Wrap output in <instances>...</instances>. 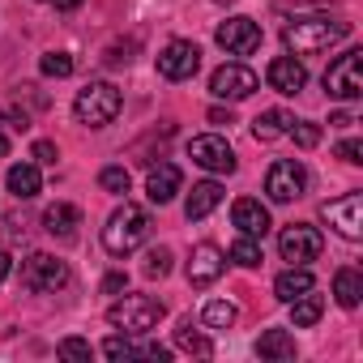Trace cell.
I'll list each match as a JSON object with an SVG mask.
<instances>
[{"label":"cell","mask_w":363,"mask_h":363,"mask_svg":"<svg viewBox=\"0 0 363 363\" xmlns=\"http://www.w3.org/2000/svg\"><path fill=\"white\" fill-rule=\"evenodd\" d=\"M77 227H82L77 206H52V210L43 214V231H48V235H56V240H73V235H77Z\"/></svg>","instance_id":"21"},{"label":"cell","mask_w":363,"mask_h":363,"mask_svg":"<svg viewBox=\"0 0 363 363\" xmlns=\"http://www.w3.org/2000/svg\"><path fill=\"white\" fill-rule=\"evenodd\" d=\"M5 154H9V137H5V133H0V158H5Z\"/></svg>","instance_id":"43"},{"label":"cell","mask_w":363,"mask_h":363,"mask_svg":"<svg viewBox=\"0 0 363 363\" xmlns=\"http://www.w3.org/2000/svg\"><path fill=\"white\" fill-rule=\"evenodd\" d=\"M179 184H184V175H179V167H175V162H158V167H150L145 193H150V201H154V206H167V201L179 193Z\"/></svg>","instance_id":"17"},{"label":"cell","mask_w":363,"mask_h":363,"mask_svg":"<svg viewBox=\"0 0 363 363\" xmlns=\"http://www.w3.org/2000/svg\"><path fill=\"white\" fill-rule=\"evenodd\" d=\"M128 184H133V179H128V171H124V167H103V171H99V189H103V193H111V197H124V193H128Z\"/></svg>","instance_id":"29"},{"label":"cell","mask_w":363,"mask_h":363,"mask_svg":"<svg viewBox=\"0 0 363 363\" xmlns=\"http://www.w3.org/2000/svg\"><path fill=\"white\" fill-rule=\"evenodd\" d=\"M303 189H308V171H303V162H295V158H278V162L269 167V175H265V193H269V201H278V206L303 197Z\"/></svg>","instance_id":"7"},{"label":"cell","mask_w":363,"mask_h":363,"mask_svg":"<svg viewBox=\"0 0 363 363\" xmlns=\"http://www.w3.org/2000/svg\"><path fill=\"white\" fill-rule=\"evenodd\" d=\"M201 69V48L197 43H184V39H175L158 52V73L167 82H189L193 73Z\"/></svg>","instance_id":"10"},{"label":"cell","mask_w":363,"mask_h":363,"mask_svg":"<svg viewBox=\"0 0 363 363\" xmlns=\"http://www.w3.org/2000/svg\"><path fill=\"white\" fill-rule=\"evenodd\" d=\"M235 316H240V308H235V303H227V299H210V303H206V312H201V320H206L210 329H231V325H235Z\"/></svg>","instance_id":"26"},{"label":"cell","mask_w":363,"mask_h":363,"mask_svg":"<svg viewBox=\"0 0 363 363\" xmlns=\"http://www.w3.org/2000/svg\"><path fill=\"white\" fill-rule=\"evenodd\" d=\"M145 235H150V218H145V210L133 206V201H124V206L107 218V227H103V248H107L111 257H128L133 248H141Z\"/></svg>","instance_id":"2"},{"label":"cell","mask_w":363,"mask_h":363,"mask_svg":"<svg viewBox=\"0 0 363 363\" xmlns=\"http://www.w3.org/2000/svg\"><path fill=\"white\" fill-rule=\"evenodd\" d=\"M162 303L158 299H150V295H124V299H116L111 308H107V320L116 325V329H124V333H150L158 320H162Z\"/></svg>","instance_id":"4"},{"label":"cell","mask_w":363,"mask_h":363,"mask_svg":"<svg viewBox=\"0 0 363 363\" xmlns=\"http://www.w3.org/2000/svg\"><path fill=\"white\" fill-rule=\"evenodd\" d=\"M167 274H171V252L167 248H154L145 257V278H167Z\"/></svg>","instance_id":"32"},{"label":"cell","mask_w":363,"mask_h":363,"mask_svg":"<svg viewBox=\"0 0 363 363\" xmlns=\"http://www.w3.org/2000/svg\"><path fill=\"white\" fill-rule=\"evenodd\" d=\"M56 350H60V359H90V342H82V337H65Z\"/></svg>","instance_id":"34"},{"label":"cell","mask_w":363,"mask_h":363,"mask_svg":"<svg viewBox=\"0 0 363 363\" xmlns=\"http://www.w3.org/2000/svg\"><path fill=\"white\" fill-rule=\"evenodd\" d=\"M13 274V261H9V252H0V282H5Z\"/></svg>","instance_id":"40"},{"label":"cell","mask_w":363,"mask_h":363,"mask_svg":"<svg viewBox=\"0 0 363 363\" xmlns=\"http://www.w3.org/2000/svg\"><path fill=\"white\" fill-rule=\"evenodd\" d=\"M231 261L244 265V269H257V265H261V244H257L252 235H240V240L231 244Z\"/></svg>","instance_id":"28"},{"label":"cell","mask_w":363,"mask_h":363,"mask_svg":"<svg viewBox=\"0 0 363 363\" xmlns=\"http://www.w3.org/2000/svg\"><path fill=\"white\" fill-rule=\"evenodd\" d=\"M227 269V257L218 244H197L193 248V261H189V282L193 286H214Z\"/></svg>","instance_id":"14"},{"label":"cell","mask_w":363,"mask_h":363,"mask_svg":"<svg viewBox=\"0 0 363 363\" xmlns=\"http://www.w3.org/2000/svg\"><path fill=\"white\" fill-rule=\"evenodd\" d=\"M337 158H342V162H350V167H359V162H363V141H354V137H350V141H342V145H337Z\"/></svg>","instance_id":"35"},{"label":"cell","mask_w":363,"mask_h":363,"mask_svg":"<svg viewBox=\"0 0 363 363\" xmlns=\"http://www.w3.org/2000/svg\"><path fill=\"white\" fill-rule=\"evenodd\" d=\"M231 218H235V227H240V235H252V240H261L274 223H269V210L261 206V201H252V197H240L235 206H231Z\"/></svg>","instance_id":"16"},{"label":"cell","mask_w":363,"mask_h":363,"mask_svg":"<svg viewBox=\"0 0 363 363\" xmlns=\"http://www.w3.org/2000/svg\"><path fill=\"white\" fill-rule=\"evenodd\" d=\"M77 5H82V0H56V9H60V13H73Z\"/></svg>","instance_id":"42"},{"label":"cell","mask_w":363,"mask_h":363,"mask_svg":"<svg viewBox=\"0 0 363 363\" xmlns=\"http://www.w3.org/2000/svg\"><path fill=\"white\" fill-rule=\"evenodd\" d=\"M73 116H77L82 124H90V128H107V124L120 116V90H116L111 82H90V86H82L77 99H73Z\"/></svg>","instance_id":"3"},{"label":"cell","mask_w":363,"mask_h":363,"mask_svg":"<svg viewBox=\"0 0 363 363\" xmlns=\"http://www.w3.org/2000/svg\"><path fill=\"white\" fill-rule=\"evenodd\" d=\"M35 162H43V167H56V158H60V150H56V141H35Z\"/></svg>","instance_id":"36"},{"label":"cell","mask_w":363,"mask_h":363,"mask_svg":"<svg viewBox=\"0 0 363 363\" xmlns=\"http://www.w3.org/2000/svg\"><path fill=\"white\" fill-rule=\"evenodd\" d=\"M329 124H333V128H350V124H354V120H350V116H346V111H337V116H333V120H329Z\"/></svg>","instance_id":"41"},{"label":"cell","mask_w":363,"mask_h":363,"mask_svg":"<svg viewBox=\"0 0 363 363\" xmlns=\"http://www.w3.org/2000/svg\"><path fill=\"white\" fill-rule=\"evenodd\" d=\"M333 295H337L342 308H359V295H363L359 269H337V274H333Z\"/></svg>","instance_id":"24"},{"label":"cell","mask_w":363,"mask_h":363,"mask_svg":"<svg viewBox=\"0 0 363 363\" xmlns=\"http://www.w3.org/2000/svg\"><path fill=\"white\" fill-rule=\"evenodd\" d=\"M5 124H9V128H13V133H26V128H30V120H26V116H9V120H5Z\"/></svg>","instance_id":"39"},{"label":"cell","mask_w":363,"mask_h":363,"mask_svg":"<svg viewBox=\"0 0 363 363\" xmlns=\"http://www.w3.org/2000/svg\"><path fill=\"white\" fill-rule=\"evenodd\" d=\"M320 218L329 227H337L342 240H363V193H346L337 201H325Z\"/></svg>","instance_id":"9"},{"label":"cell","mask_w":363,"mask_h":363,"mask_svg":"<svg viewBox=\"0 0 363 363\" xmlns=\"http://www.w3.org/2000/svg\"><path fill=\"white\" fill-rule=\"evenodd\" d=\"M320 312H325V299L320 295H299V299H291V325L295 329H308V325H316L320 320Z\"/></svg>","instance_id":"25"},{"label":"cell","mask_w":363,"mask_h":363,"mask_svg":"<svg viewBox=\"0 0 363 363\" xmlns=\"http://www.w3.org/2000/svg\"><path fill=\"white\" fill-rule=\"evenodd\" d=\"M210 124H235V116L223 111V107H214V111H210Z\"/></svg>","instance_id":"38"},{"label":"cell","mask_w":363,"mask_h":363,"mask_svg":"<svg viewBox=\"0 0 363 363\" xmlns=\"http://www.w3.org/2000/svg\"><path fill=\"white\" fill-rule=\"evenodd\" d=\"M286 128H291V116L286 111H261L257 120H252V137L257 141H278V137H286Z\"/></svg>","instance_id":"23"},{"label":"cell","mask_w":363,"mask_h":363,"mask_svg":"<svg viewBox=\"0 0 363 363\" xmlns=\"http://www.w3.org/2000/svg\"><path fill=\"white\" fill-rule=\"evenodd\" d=\"M252 90H261V77H257L252 69H244V65H223V69H214V77H210V94H214V99L240 103V99H248Z\"/></svg>","instance_id":"11"},{"label":"cell","mask_w":363,"mask_h":363,"mask_svg":"<svg viewBox=\"0 0 363 363\" xmlns=\"http://www.w3.org/2000/svg\"><path fill=\"white\" fill-rule=\"evenodd\" d=\"M346 35H350V26H346V22L303 18V22H295V26H286V30H282V43H286L295 56H316V52H325V48L342 43Z\"/></svg>","instance_id":"1"},{"label":"cell","mask_w":363,"mask_h":363,"mask_svg":"<svg viewBox=\"0 0 363 363\" xmlns=\"http://www.w3.org/2000/svg\"><path fill=\"white\" fill-rule=\"evenodd\" d=\"M189 158H193L197 167L214 171V175H231V171H235V150H231L223 137H214V133L193 137V141H189Z\"/></svg>","instance_id":"12"},{"label":"cell","mask_w":363,"mask_h":363,"mask_svg":"<svg viewBox=\"0 0 363 363\" xmlns=\"http://www.w3.org/2000/svg\"><path fill=\"white\" fill-rule=\"evenodd\" d=\"M265 82H269V90H278V94H299V90L308 86V69H303L295 56H278V60H269Z\"/></svg>","instance_id":"15"},{"label":"cell","mask_w":363,"mask_h":363,"mask_svg":"<svg viewBox=\"0 0 363 363\" xmlns=\"http://www.w3.org/2000/svg\"><path fill=\"white\" fill-rule=\"evenodd\" d=\"M257 354L261 359H274V363H286V359H295V337L286 329H265L257 337Z\"/></svg>","instance_id":"22"},{"label":"cell","mask_w":363,"mask_h":363,"mask_svg":"<svg viewBox=\"0 0 363 363\" xmlns=\"http://www.w3.org/2000/svg\"><path fill=\"white\" fill-rule=\"evenodd\" d=\"M218 48L227 52V56H252L257 48H261V26L252 22V18H231V22H223L218 26Z\"/></svg>","instance_id":"13"},{"label":"cell","mask_w":363,"mask_h":363,"mask_svg":"<svg viewBox=\"0 0 363 363\" xmlns=\"http://www.w3.org/2000/svg\"><path fill=\"white\" fill-rule=\"evenodd\" d=\"M39 69H43L48 77H69V73H73V56H69V52H48Z\"/></svg>","instance_id":"30"},{"label":"cell","mask_w":363,"mask_h":363,"mask_svg":"<svg viewBox=\"0 0 363 363\" xmlns=\"http://www.w3.org/2000/svg\"><path fill=\"white\" fill-rule=\"evenodd\" d=\"M39 189H43V179H39V167H35V162H13V167H9V193H13L18 201L39 197Z\"/></svg>","instance_id":"20"},{"label":"cell","mask_w":363,"mask_h":363,"mask_svg":"<svg viewBox=\"0 0 363 363\" xmlns=\"http://www.w3.org/2000/svg\"><path fill=\"white\" fill-rule=\"evenodd\" d=\"M308 291H316V278H312L303 265H291V269L278 274V282H274V295H278L282 303H291V299H299V295H308Z\"/></svg>","instance_id":"19"},{"label":"cell","mask_w":363,"mask_h":363,"mask_svg":"<svg viewBox=\"0 0 363 363\" xmlns=\"http://www.w3.org/2000/svg\"><path fill=\"white\" fill-rule=\"evenodd\" d=\"M320 248H325V240H320V231L308 227V223H291V227H282V235H278V252H282V261H291V265L316 261Z\"/></svg>","instance_id":"8"},{"label":"cell","mask_w":363,"mask_h":363,"mask_svg":"<svg viewBox=\"0 0 363 363\" xmlns=\"http://www.w3.org/2000/svg\"><path fill=\"white\" fill-rule=\"evenodd\" d=\"M325 90H329V99H342V103L359 99L363 94V52L337 56L329 65V73H325Z\"/></svg>","instance_id":"6"},{"label":"cell","mask_w":363,"mask_h":363,"mask_svg":"<svg viewBox=\"0 0 363 363\" xmlns=\"http://www.w3.org/2000/svg\"><path fill=\"white\" fill-rule=\"evenodd\" d=\"M291 137H295V145L299 150H312L316 141H320V128L316 124H308V120H291V128H286Z\"/></svg>","instance_id":"31"},{"label":"cell","mask_w":363,"mask_h":363,"mask_svg":"<svg viewBox=\"0 0 363 363\" xmlns=\"http://www.w3.org/2000/svg\"><path fill=\"white\" fill-rule=\"evenodd\" d=\"M175 346H179V350H193V354H214V342H210V337H201L189 320L175 329Z\"/></svg>","instance_id":"27"},{"label":"cell","mask_w":363,"mask_h":363,"mask_svg":"<svg viewBox=\"0 0 363 363\" xmlns=\"http://www.w3.org/2000/svg\"><path fill=\"white\" fill-rule=\"evenodd\" d=\"M69 265L65 261H56V257H48V252H35L26 265H22V286L26 291H35V295H52V291H65L69 286Z\"/></svg>","instance_id":"5"},{"label":"cell","mask_w":363,"mask_h":363,"mask_svg":"<svg viewBox=\"0 0 363 363\" xmlns=\"http://www.w3.org/2000/svg\"><path fill=\"white\" fill-rule=\"evenodd\" d=\"M103 291H107V295L124 291V274H107V278H103Z\"/></svg>","instance_id":"37"},{"label":"cell","mask_w":363,"mask_h":363,"mask_svg":"<svg viewBox=\"0 0 363 363\" xmlns=\"http://www.w3.org/2000/svg\"><path fill=\"white\" fill-rule=\"evenodd\" d=\"M218 206H223V184L201 179V184H193V193H189V201H184V214H189V223H201V218H210Z\"/></svg>","instance_id":"18"},{"label":"cell","mask_w":363,"mask_h":363,"mask_svg":"<svg viewBox=\"0 0 363 363\" xmlns=\"http://www.w3.org/2000/svg\"><path fill=\"white\" fill-rule=\"evenodd\" d=\"M103 354H107V359H137V346L124 342V337H107V342H103Z\"/></svg>","instance_id":"33"}]
</instances>
